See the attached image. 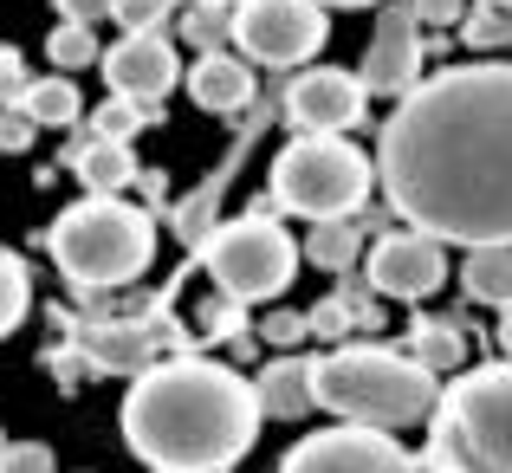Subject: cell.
I'll return each instance as SVG.
<instances>
[{
    "label": "cell",
    "mask_w": 512,
    "mask_h": 473,
    "mask_svg": "<svg viewBox=\"0 0 512 473\" xmlns=\"http://www.w3.org/2000/svg\"><path fill=\"white\" fill-rule=\"evenodd\" d=\"M500 350L512 357V305H506V318H500Z\"/></svg>",
    "instance_id": "obj_34"
},
{
    "label": "cell",
    "mask_w": 512,
    "mask_h": 473,
    "mask_svg": "<svg viewBox=\"0 0 512 473\" xmlns=\"http://www.w3.org/2000/svg\"><path fill=\"white\" fill-rule=\"evenodd\" d=\"M33 137H39V124L26 111H0V150H7V156L33 150Z\"/></svg>",
    "instance_id": "obj_29"
},
{
    "label": "cell",
    "mask_w": 512,
    "mask_h": 473,
    "mask_svg": "<svg viewBox=\"0 0 512 473\" xmlns=\"http://www.w3.org/2000/svg\"><path fill=\"white\" fill-rule=\"evenodd\" d=\"M500 7H512V0H500Z\"/></svg>",
    "instance_id": "obj_36"
},
{
    "label": "cell",
    "mask_w": 512,
    "mask_h": 473,
    "mask_svg": "<svg viewBox=\"0 0 512 473\" xmlns=\"http://www.w3.org/2000/svg\"><path fill=\"white\" fill-rule=\"evenodd\" d=\"M279 473H428L402 448L389 428H370V422H338L325 435H305L299 448L279 461Z\"/></svg>",
    "instance_id": "obj_9"
},
{
    "label": "cell",
    "mask_w": 512,
    "mask_h": 473,
    "mask_svg": "<svg viewBox=\"0 0 512 473\" xmlns=\"http://www.w3.org/2000/svg\"><path fill=\"white\" fill-rule=\"evenodd\" d=\"M188 98L201 104V111H247L260 91H253V65L247 59H234V52H201L195 65H188Z\"/></svg>",
    "instance_id": "obj_16"
},
{
    "label": "cell",
    "mask_w": 512,
    "mask_h": 473,
    "mask_svg": "<svg viewBox=\"0 0 512 473\" xmlns=\"http://www.w3.org/2000/svg\"><path fill=\"white\" fill-rule=\"evenodd\" d=\"M46 59L59 65V72H85V65H98L104 59V52H98V26L59 20V26H52V39H46Z\"/></svg>",
    "instance_id": "obj_23"
},
{
    "label": "cell",
    "mask_w": 512,
    "mask_h": 473,
    "mask_svg": "<svg viewBox=\"0 0 512 473\" xmlns=\"http://www.w3.org/2000/svg\"><path fill=\"white\" fill-rule=\"evenodd\" d=\"M188 331L169 324V312H143V318H104L91 331H78V350H85L91 370L111 376H143L150 363H163L169 350H182Z\"/></svg>",
    "instance_id": "obj_10"
},
{
    "label": "cell",
    "mask_w": 512,
    "mask_h": 473,
    "mask_svg": "<svg viewBox=\"0 0 512 473\" xmlns=\"http://www.w3.org/2000/svg\"><path fill=\"white\" fill-rule=\"evenodd\" d=\"M104 78H111L117 98L163 104L175 91V78H182V59H175V46L163 39V26H137V33H124L104 52Z\"/></svg>",
    "instance_id": "obj_13"
},
{
    "label": "cell",
    "mask_w": 512,
    "mask_h": 473,
    "mask_svg": "<svg viewBox=\"0 0 512 473\" xmlns=\"http://www.w3.org/2000/svg\"><path fill=\"white\" fill-rule=\"evenodd\" d=\"M376 182L422 234L512 247V65H454L402 91L376 143Z\"/></svg>",
    "instance_id": "obj_1"
},
{
    "label": "cell",
    "mask_w": 512,
    "mask_h": 473,
    "mask_svg": "<svg viewBox=\"0 0 512 473\" xmlns=\"http://www.w3.org/2000/svg\"><path fill=\"white\" fill-rule=\"evenodd\" d=\"M46 253L59 260V273L85 292L91 286H130L156 253V221L143 208H130V201L91 188L85 201H72V208L52 221Z\"/></svg>",
    "instance_id": "obj_5"
},
{
    "label": "cell",
    "mask_w": 512,
    "mask_h": 473,
    "mask_svg": "<svg viewBox=\"0 0 512 473\" xmlns=\"http://www.w3.org/2000/svg\"><path fill=\"white\" fill-rule=\"evenodd\" d=\"M363 85H370V98H402V91L422 85V20H415V7H383L370 52H363Z\"/></svg>",
    "instance_id": "obj_14"
},
{
    "label": "cell",
    "mask_w": 512,
    "mask_h": 473,
    "mask_svg": "<svg viewBox=\"0 0 512 473\" xmlns=\"http://www.w3.org/2000/svg\"><path fill=\"white\" fill-rule=\"evenodd\" d=\"M422 467L428 473H512V357L480 363L461 383L441 389Z\"/></svg>",
    "instance_id": "obj_4"
},
{
    "label": "cell",
    "mask_w": 512,
    "mask_h": 473,
    "mask_svg": "<svg viewBox=\"0 0 512 473\" xmlns=\"http://www.w3.org/2000/svg\"><path fill=\"white\" fill-rule=\"evenodd\" d=\"M325 33V0H240L234 7V46L253 65H305L325 46Z\"/></svg>",
    "instance_id": "obj_8"
},
{
    "label": "cell",
    "mask_w": 512,
    "mask_h": 473,
    "mask_svg": "<svg viewBox=\"0 0 512 473\" xmlns=\"http://www.w3.org/2000/svg\"><path fill=\"white\" fill-rule=\"evenodd\" d=\"M266 337H273V344H299V337H312V318H299V312H273V318H266Z\"/></svg>",
    "instance_id": "obj_32"
},
{
    "label": "cell",
    "mask_w": 512,
    "mask_h": 473,
    "mask_svg": "<svg viewBox=\"0 0 512 473\" xmlns=\"http://www.w3.org/2000/svg\"><path fill=\"white\" fill-rule=\"evenodd\" d=\"M266 117H273V104H260V98H253V124H247V137H240L234 150L221 156V169H214L208 182L195 188V195H188V201H175V234H182V247H188V253H195L201 240L214 234V208H221V195H227V182H234V169H240V162H247L253 137H260V130H266Z\"/></svg>",
    "instance_id": "obj_15"
},
{
    "label": "cell",
    "mask_w": 512,
    "mask_h": 473,
    "mask_svg": "<svg viewBox=\"0 0 512 473\" xmlns=\"http://www.w3.org/2000/svg\"><path fill=\"white\" fill-rule=\"evenodd\" d=\"M441 279H448V240L422 234V227H409V234H383L370 247V286L383 292V299L422 305L428 292H441Z\"/></svg>",
    "instance_id": "obj_11"
},
{
    "label": "cell",
    "mask_w": 512,
    "mask_h": 473,
    "mask_svg": "<svg viewBox=\"0 0 512 473\" xmlns=\"http://www.w3.org/2000/svg\"><path fill=\"white\" fill-rule=\"evenodd\" d=\"M175 7H182V0H117V26H124V33H137V26H163Z\"/></svg>",
    "instance_id": "obj_28"
},
{
    "label": "cell",
    "mask_w": 512,
    "mask_h": 473,
    "mask_svg": "<svg viewBox=\"0 0 512 473\" xmlns=\"http://www.w3.org/2000/svg\"><path fill=\"white\" fill-rule=\"evenodd\" d=\"M0 473H52V448L46 441H7L0 448Z\"/></svg>",
    "instance_id": "obj_27"
},
{
    "label": "cell",
    "mask_w": 512,
    "mask_h": 473,
    "mask_svg": "<svg viewBox=\"0 0 512 473\" xmlns=\"http://www.w3.org/2000/svg\"><path fill=\"white\" fill-rule=\"evenodd\" d=\"M409 357H422L435 376L461 370V363H467V337H461V324H454V318H415V331H409Z\"/></svg>",
    "instance_id": "obj_21"
},
{
    "label": "cell",
    "mask_w": 512,
    "mask_h": 473,
    "mask_svg": "<svg viewBox=\"0 0 512 473\" xmlns=\"http://www.w3.org/2000/svg\"><path fill=\"white\" fill-rule=\"evenodd\" d=\"M253 389H260V409L273 422H299V415L318 409V383H312V363L305 357H273Z\"/></svg>",
    "instance_id": "obj_17"
},
{
    "label": "cell",
    "mask_w": 512,
    "mask_h": 473,
    "mask_svg": "<svg viewBox=\"0 0 512 473\" xmlns=\"http://www.w3.org/2000/svg\"><path fill=\"white\" fill-rule=\"evenodd\" d=\"M422 26H461L467 20V0H409Z\"/></svg>",
    "instance_id": "obj_31"
},
{
    "label": "cell",
    "mask_w": 512,
    "mask_h": 473,
    "mask_svg": "<svg viewBox=\"0 0 512 473\" xmlns=\"http://www.w3.org/2000/svg\"><path fill=\"white\" fill-rule=\"evenodd\" d=\"M318 409L338 422H370V428H415L435 422L441 409V376L422 357H402L383 344H344L312 363Z\"/></svg>",
    "instance_id": "obj_3"
},
{
    "label": "cell",
    "mask_w": 512,
    "mask_h": 473,
    "mask_svg": "<svg viewBox=\"0 0 512 473\" xmlns=\"http://www.w3.org/2000/svg\"><path fill=\"white\" fill-rule=\"evenodd\" d=\"M260 389L208 357H169L130 383L124 441L150 473H227L260 441Z\"/></svg>",
    "instance_id": "obj_2"
},
{
    "label": "cell",
    "mask_w": 512,
    "mask_h": 473,
    "mask_svg": "<svg viewBox=\"0 0 512 473\" xmlns=\"http://www.w3.org/2000/svg\"><path fill=\"white\" fill-rule=\"evenodd\" d=\"M143 124H156V104H137V98H111V104H104V111H98V137H137V130Z\"/></svg>",
    "instance_id": "obj_25"
},
{
    "label": "cell",
    "mask_w": 512,
    "mask_h": 473,
    "mask_svg": "<svg viewBox=\"0 0 512 473\" xmlns=\"http://www.w3.org/2000/svg\"><path fill=\"white\" fill-rule=\"evenodd\" d=\"M195 253L208 260L214 286H221L227 299H240V305L279 299V292L292 286V273H299V240H292L273 214H240V221L214 227Z\"/></svg>",
    "instance_id": "obj_7"
},
{
    "label": "cell",
    "mask_w": 512,
    "mask_h": 473,
    "mask_svg": "<svg viewBox=\"0 0 512 473\" xmlns=\"http://www.w3.org/2000/svg\"><path fill=\"white\" fill-rule=\"evenodd\" d=\"M0 448H7V441H0Z\"/></svg>",
    "instance_id": "obj_37"
},
{
    "label": "cell",
    "mask_w": 512,
    "mask_h": 473,
    "mask_svg": "<svg viewBox=\"0 0 512 473\" xmlns=\"http://www.w3.org/2000/svg\"><path fill=\"white\" fill-rule=\"evenodd\" d=\"M52 7H59V20H85V26L117 20V0H52Z\"/></svg>",
    "instance_id": "obj_30"
},
{
    "label": "cell",
    "mask_w": 512,
    "mask_h": 473,
    "mask_svg": "<svg viewBox=\"0 0 512 473\" xmlns=\"http://www.w3.org/2000/svg\"><path fill=\"white\" fill-rule=\"evenodd\" d=\"M26 305H33V286H26V266L13 260V253H0V337H7L13 324L26 318Z\"/></svg>",
    "instance_id": "obj_24"
},
{
    "label": "cell",
    "mask_w": 512,
    "mask_h": 473,
    "mask_svg": "<svg viewBox=\"0 0 512 473\" xmlns=\"http://www.w3.org/2000/svg\"><path fill=\"white\" fill-rule=\"evenodd\" d=\"M325 7H376V0H325Z\"/></svg>",
    "instance_id": "obj_35"
},
{
    "label": "cell",
    "mask_w": 512,
    "mask_h": 473,
    "mask_svg": "<svg viewBox=\"0 0 512 473\" xmlns=\"http://www.w3.org/2000/svg\"><path fill=\"white\" fill-rule=\"evenodd\" d=\"M72 169L85 175V188H98V195H117V188L143 182V169H137V156H130V143H124V137H98V143H85V150L72 156Z\"/></svg>",
    "instance_id": "obj_19"
},
{
    "label": "cell",
    "mask_w": 512,
    "mask_h": 473,
    "mask_svg": "<svg viewBox=\"0 0 512 473\" xmlns=\"http://www.w3.org/2000/svg\"><path fill=\"white\" fill-rule=\"evenodd\" d=\"M461 286L474 305H512V247L506 240H493V247H467L461 260Z\"/></svg>",
    "instance_id": "obj_18"
},
{
    "label": "cell",
    "mask_w": 512,
    "mask_h": 473,
    "mask_svg": "<svg viewBox=\"0 0 512 473\" xmlns=\"http://www.w3.org/2000/svg\"><path fill=\"white\" fill-rule=\"evenodd\" d=\"M363 253V227L350 221V214H338V221H318L312 234H305V260L325 266V273H350Z\"/></svg>",
    "instance_id": "obj_22"
},
{
    "label": "cell",
    "mask_w": 512,
    "mask_h": 473,
    "mask_svg": "<svg viewBox=\"0 0 512 473\" xmlns=\"http://www.w3.org/2000/svg\"><path fill=\"white\" fill-rule=\"evenodd\" d=\"M13 91H26V85H20V59H13V52L0 46V104H7Z\"/></svg>",
    "instance_id": "obj_33"
},
{
    "label": "cell",
    "mask_w": 512,
    "mask_h": 473,
    "mask_svg": "<svg viewBox=\"0 0 512 473\" xmlns=\"http://www.w3.org/2000/svg\"><path fill=\"white\" fill-rule=\"evenodd\" d=\"M370 156L344 143V130H299L273 162V201L305 221H338L370 201Z\"/></svg>",
    "instance_id": "obj_6"
},
{
    "label": "cell",
    "mask_w": 512,
    "mask_h": 473,
    "mask_svg": "<svg viewBox=\"0 0 512 473\" xmlns=\"http://www.w3.org/2000/svg\"><path fill=\"white\" fill-rule=\"evenodd\" d=\"M461 33L474 39V46H512V20H506L500 0H480V7L461 20Z\"/></svg>",
    "instance_id": "obj_26"
},
{
    "label": "cell",
    "mask_w": 512,
    "mask_h": 473,
    "mask_svg": "<svg viewBox=\"0 0 512 473\" xmlns=\"http://www.w3.org/2000/svg\"><path fill=\"white\" fill-rule=\"evenodd\" d=\"M370 111V85L363 72H338V65H318V72H299L286 85V124L299 130H350Z\"/></svg>",
    "instance_id": "obj_12"
},
{
    "label": "cell",
    "mask_w": 512,
    "mask_h": 473,
    "mask_svg": "<svg viewBox=\"0 0 512 473\" xmlns=\"http://www.w3.org/2000/svg\"><path fill=\"white\" fill-rule=\"evenodd\" d=\"M20 111L33 117L39 130H72L78 117H85V98H78L72 78H33V85L20 91Z\"/></svg>",
    "instance_id": "obj_20"
}]
</instances>
